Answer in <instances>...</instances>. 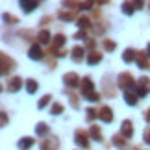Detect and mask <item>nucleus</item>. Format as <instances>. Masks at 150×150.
<instances>
[{"mask_svg": "<svg viewBox=\"0 0 150 150\" xmlns=\"http://www.w3.org/2000/svg\"><path fill=\"white\" fill-rule=\"evenodd\" d=\"M48 54H50V56H57V57H63V56L67 54V52H65V50H59V48H54V47H50Z\"/></svg>", "mask_w": 150, "mask_h": 150, "instance_id": "f704fd0d", "label": "nucleus"}, {"mask_svg": "<svg viewBox=\"0 0 150 150\" xmlns=\"http://www.w3.org/2000/svg\"><path fill=\"white\" fill-rule=\"evenodd\" d=\"M74 143H76L80 148L87 150L89 145H91V141H89V134H87V132H83V128H78L76 132H74Z\"/></svg>", "mask_w": 150, "mask_h": 150, "instance_id": "7ed1b4c3", "label": "nucleus"}, {"mask_svg": "<svg viewBox=\"0 0 150 150\" xmlns=\"http://www.w3.org/2000/svg\"><path fill=\"white\" fill-rule=\"evenodd\" d=\"M135 59H137V50L126 48V50L122 52V61H124V63H132V61H135Z\"/></svg>", "mask_w": 150, "mask_h": 150, "instance_id": "f3484780", "label": "nucleus"}, {"mask_svg": "<svg viewBox=\"0 0 150 150\" xmlns=\"http://www.w3.org/2000/svg\"><path fill=\"white\" fill-rule=\"evenodd\" d=\"M0 61H2V69H0V72H2V76H8V74L11 72V71H15L17 69V63H15V59L13 57H9L8 54H0Z\"/></svg>", "mask_w": 150, "mask_h": 150, "instance_id": "f03ea898", "label": "nucleus"}, {"mask_svg": "<svg viewBox=\"0 0 150 150\" xmlns=\"http://www.w3.org/2000/svg\"><path fill=\"white\" fill-rule=\"evenodd\" d=\"M124 102L128 104V106H137V102H139V96H137L135 93L124 91Z\"/></svg>", "mask_w": 150, "mask_h": 150, "instance_id": "5701e85b", "label": "nucleus"}, {"mask_svg": "<svg viewBox=\"0 0 150 150\" xmlns=\"http://www.w3.org/2000/svg\"><path fill=\"white\" fill-rule=\"evenodd\" d=\"M85 119H87V122H93L95 119H98V109L87 108V109H85Z\"/></svg>", "mask_w": 150, "mask_h": 150, "instance_id": "bb28decb", "label": "nucleus"}, {"mask_svg": "<svg viewBox=\"0 0 150 150\" xmlns=\"http://www.w3.org/2000/svg\"><path fill=\"white\" fill-rule=\"evenodd\" d=\"M80 93H82L83 98H87L91 93H95V82L91 76H83L82 78V83H80Z\"/></svg>", "mask_w": 150, "mask_h": 150, "instance_id": "20e7f679", "label": "nucleus"}, {"mask_svg": "<svg viewBox=\"0 0 150 150\" xmlns=\"http://www.w3.org/2000/svg\"><path fill=\"white\" fill-rule=\"evenodd\" d=\"M24 87H26V93H28V95H35L37 89H39V83H37L33 78H28L26 83H24Z\"/></svg>", "mask_w": 150, "mask_h": 150, "instance_id": "a211bd4d", "label": "nucleus"}, {"mask_svg": "<svg viewBox=\"0 0 150 150\" xmlns=\"http://www.w3.org/2000/svg\"><path fill=\"white\" fill-rule=\"evenodd\" d=\"M93 2H80V9H91L93 8Z\"/></svg>", "mask_w": 150, "mask_h": 150, "instance_id": "ea45409f", "label": "nucleus"}, {"mask_svg": "<svg viewBox=\"0 0 150 150\" xmlns=\"http://www.w3.org/2000/svg\"><path fill=\"white\" fill-rule=\"evenodd\" d=\"M35 134H37L39 137H47V135L50 134V126H48L47 122H39V124L35 126Z\"/></svg>", "mask_w": 150, "mask_h": 150, "instance_id": "412c9836", "label": "nucleus"}, {"mask_svg": "<svg viewBox=\"0 0 150 150\" xmlns=\"http://www.w3.org/2000/svg\"><path fill=\"white\" fill-rule=\"evenodd\" d=\"M24 83H26V80H22L21 76H11L8 80V91L9 93H19Z\"/></svg>", "mask_w": 150, "mask_h": 150, "instance_id": "423d86ee", "label": "nucleus"}, {"mask_svg": "<svg viewBox=\"0 0 150 150\" xmlns=\"http://www.w3.org/2000/svg\"><path fill=\"white\" fill-rule=\"evenodd\" d=\"M28 57L33 59V61H41L43 57H45V52L41 48V45H39V43H33L32 47H30V50H28Z\"/></svg>", "mask_w": 150, "mask_h": 150, "instance_id": "1a4fd4ad", "label": "nucleus"}, {"mask_svg": "<svg viewBox=\"0 0 150 150\" xmlns=\"http://www.w3.org/2000/svg\"><path fill=\"white\" fill-rule=\"evenodd\" d=\"M2 21L6 22V24H17V22H19V19H17L15 15H9V13H4L2 15Z\"/></svg>", "mask_w": 150, "mask_h": 150, "instance_id": "2f4dec72", "label": "nucleus"}, {"mask_svg": "<svg viewBox=\"0 0 150 150\" xmlns=\"http://www.w3.org/2000/svg\"><path fill=\"white\" fill-rule=\"evenodd\" d=\"M143 141L150 146V126H148V128H145V132H143Z\"/></svg>", "mask_w": 150, "mask_h": 150, "instance_id": "4c0bfd02", "label": "nucleus"}, {"mask_svg": "<svg viewBox=\"0 0 150 150\" xmlns=\"http://www.w3.org/2000/svg\"><path fill=\"white\" fill-rule=\"evenodd\" d=\"M65 43H67V37L63 35V33H57V35H54V39H52L50 47H54V48H61Z\"/></svg>", "mask_w": 150, "mask_h": 150, "instance_id": "4be33fe9", "label": "nucleus"}, {"mask_svg": "<svg viewBox=\"0 0 150 150\" xmlns=\"http://www.w3.org/2000/svg\"><path fill=\"white\" fill-rule=\"evenodd\" d=\"M134 11H135V4L134 2H124L122 4V13L124 15L130 17V15H134Z\"/></svg>", "mask_w": 150, "mask_h": 150, "instance_id": "cd10ccee", "label": "nucleus"}, {"mask_svg": "<svg viewBox=\"0 0 150 150\" xmlns=\"http://www.w3.org/2000/svg\"><path fill=\"white\" fill-rule=\"evenodd\" d=\"M120 134H122L126 139H132V135H134V122L132 120H122V124H120Z\"/></svg>", "mask_w": 150, "mask_h": 150, "instance_id": "9b49d317", "label": "nucleus"}, {"mask_svg": "<svg viewBox=\"0 0 150 150\" xmlns=\"http://www.w3.org/2000/svg\"><path fill=\"white\" fill-rule=\"evenodd\" d=\"M135 4V9H143L145 8V2H134Z\"/></svg>", "mask_w": 150, "mask_h": 150, "instance_id": "37998d69", "label": "nucleus"}, {"mask_svg": "<svg viewBox=\"0 0 150 150\" xmlns=\"http://www.w3.org/2000/svg\"><path fill=\"white\" fill-rule=\"evenodd\" d=\"M100 98H102V95L100 93H96V91H95V93H91L89 96H87V98H85V100H89V102H100Z\"/></svg>", "mask_w": 150, "mask_h": 150, "instance_id": "c9c22d12", "label": "nucleus"}, {"mask_svg": "<svg viewBox=\"0 0 150 150\" xmlns=\"http://www.w3.org/2000/svg\"><path fill=\"white\" fill-rule=\"evenodd\" d=\"M76 24H78L80 30H87V28L93 26V21H91L87 15H80V17H78V21H76Z\"/></svg>", "mask_w": 150, "mask_h": 150, "instance_id": "dca6fc26", "label": "nucleus"}, {"mask_svg": "<svg viewBox=\"0 0 150 150\" xmlns=\"http://www.w3.org/2000/svg\"><path fill=\"white\" fill-rule=\"evenodd\" d=\"M145 52H146V56H148V57H150V43H148V45H146V50H145Z\"/></svg>", "mask_w": 150, "mask_h": 150, "instance_id": "49530a36", "label": "nucleus"}, {"mask_svg": "<svg viewBox=\"0 0 150 150\" xmlns=\"http://www.w3.org/2000/svg\"><path fill=\"white\" fill-rule=\"evenodd\" d=\"M117 87H120L122 91H130V89H135V78L132 76L128 71L120 72L117 76Z\"/></svg>", "mask_w": 150, "mask_h": 150, "instance_id": "f257e3e1", "label": "nucleus"}, {"mask_svg": "<svg viewBox=\"0 0 150 150\" xmlns=\"http://www.w3.org/2000/svg\"><path fill=\"white\" fill-rule=\"evenodd\" d=\"M63 109H65V108H63V104L54 102V104L50 106V115H61V113H63Z\"/></svg>", "mask_w": 150, "mask_h": 150, "instance_id": "c756f323", "label": "nucleus"}, {"mask_svg": "<svg viewBox=\"0 0 150 150\" xmlns=\"http://www.w3.org/2000/svg\"><path fill=\"white\" fill-rule=\"evenodd\" d=\"M35 8H39L37 0H21V9L24 11V13H32Z\"/></svg>", "mask_w": 150, "mask_h": 150, "instance_id": "4468645a", "label": "nucleus"}, {"mask_svg": "<svg viewBox=\"0 0 150 150\" xmlns=\"http://www.w3.org/2000/svg\"><path fill=\"white\" fill-rule=\"evenodd\" d=\"M85 47H80V45H76V47H72L71 48V59L74 63H82L85 57H87V54H85Z\"/></svg>", "mask_w": 150, "mask_h": 150, "instance_id": "39448f33", "label": "nucleus"}, {"mask_svg": "<svg viewBox=\"0 0 150 150\" xmlns=\"http://www.w3.org/2000/svg\"><path fill=\"white\" fill-rule=\"evenodd\" d=\"M145 120H146V122H150V108L146 109V113H145Z\"/></svg>", "mask_w": 150, "mask_h": 150, "instance_id": "c03bdc74", "label": "nucleus"}, {"mask_svg": "<svg viewBox=\"0 0 150 150\" xmlns=\"http://www.w3.org/2000/svg\"><path fill=\"white\" fill-rule=\"evenodd\" d=\"M102 87H104V93H106V96H109V98H113V96H115V87H111V85L108 83V76L104 78Z\"/></svg>", "mask_w": 150, "mask_h": 150, "instance_id": "a878e982", "label": "nucleus"}, {"mask_svg": "<svg viewBox=\"0 0 150 150\" xmlns=\"http://www.w3.org/2000/svg\"><path fill=\"white\" fill-rule=\"evenodd\" d=\"M98 119L102 120V122H106V124L113 122V119H115L113 109L109 108V106H100V109H98Z\"/></svg>", "mask_w": 150, "mask_h": 150, "instance_id": "6e6552de", "label": "nucleus"}, {"mask_svg": "<svg viewBox=\"0 0 150 150\" xmlns=\"http://www.w3.org/2000/svg\"><path fill=\"white\" fill-rule=\"evenodd\" d=\"M85 48H89V52L95 48V39H87V41H85Z\"/></svg>", "mask_w": 150, "mask_h": 150, "instance_id": "a19ab883", "label": "nucleus"}, {"mask_svg": "<svg viewBox=\"0 0 150 150\" xmlns=\"http://www.w3.org/2000/svg\"><path fill=\"white\" fill-rule=\"evenodd\" d=\"M2 126H8V115H6V111H2Z\"/></svg>", "mask_w": 150, "mask_h": 150, "instance_id": "79ce46f5", "label": "nucleus"}, {"mask_svg": "<svg viewBox=\"0 0 150 150\" xmlns=\"http://www.w3.org/2000/svg\"><path fill=\"white\" fill-rule=\"evenodd\" d=\"M50 100H52V95H45L43 98L37 102V108H39V109H45V108L48 106V102H50Z\"/></svg>", "mask_w": 150, "mask_h": 150, "instance_id": "473e14b6", "label": "nucleus"}, {"mask_svg": "<svg viewBox=\"0 0 150 150\" xmlns=\"http://www.w3.org/2000/svg\"><path fill=\"white\" fill-rule=\"evenodd\" d=\"M111 141H113V145H115V146L124 148V146H126V141H128V139H126L122 134H115V135L111 137Z\"/></svg>", "mask_w": 150, "mask_h": 150, "instance_id": "b1692460", "label": "nucleus"}, {"mask_svg": "<svg viewBox=\"0 0 150 150\" xmlns=\"http://www.w3.org/2000/svg\"><path fill=\"white\" fill-rule=\"evenodd\" d=\"M89 137L93 141H102V130L98 128V126H91V130H89Z\"/></svg>", "mask_w": 150, "mask_h": 150, "instance_id": "393cba45", "label": "nucleus"}, {"mask_svg": "<svg viewBox=\"0 0 150 150\" xmlns=\"http://www.w3.org/2000/svg\"><path fill=\"white\" fill-rule=\"evenodd\" d=\"M33 137H22V139L17 143V146H19V150H30L33 146Z\"/></svg>", "mask_w": 150, "mask_h": 150, "instance_id": "6ab92c4d", "label": "nucleus"}, {"mask_svg": "<svg viewBox=\"0 0 150 150\" xmlns=\"http://www.w3.org/2000/svg\"><path fill=\"white\" fill-rule=\"evenodd\" d=\"M102 47H104V50H106V52H113L115 48H117V43L111 41V39H104V41H102Z\"/></svg>", "mask_w": 150, "mask_h": 150, "instance_id": "c85d7f7f", "label": "nucleus"}, {"mask_svg": "<svg viewBox=\"0 0 150 150\" xmlns=\"http://www.w3.org/2000/svg\"><path fill=\"white\" fill-rule=\"evenodd\" d=\"M57 19L63 21V22H71V21H74V19L78 21V17L74 15L72 11H69V9H59V11H57Z\"/></svg>", "mask_w": 150, "mask_h": 150, "instance_id": "2eb2a0df", "label": "nucleus"}, {"mask_svg": "<svg viewBox=\"0 0 150 150\" xmlns=\"http://www.w3.org/2000/svg\"><path fill=\"white\" fill-rule=\"evenodd\" d=\"M69 102H71V106H72L74 109H78V108H80L78 95H76V93H72V91H69Z\"/></svg>", "mask_w": 150, "mask_h": 150, "instance_id": "7c9ffc66", "label": "nucleus"}, {"mask_svg": "<svg viewBox=\"0 0 150 150\" xmlns=\"http://www.w3.org/2000/svg\"><path fill=\"white\" fill-rule=\"evenodd\" d=\"M85 61H87V65H96V63L102 61V52L98 50H91L87 52V57H85Z\"/></svg>", "mask_w": 150, "mask_h": 150, "instance_id": "ddd939ff", "label": "nucleus"}, {"mask_svg": "<svg viewBox=\"0 0 150 150\" xmlns=\"http://www.w3.org/2000/svg\"><path fill=\"white\" fill-rule=\"evenodd\" d=\"M63 83H65L67 87L74 89V87H78V85L82 83V78H80L76 72H67V74H63Z\"/></svg>", "mask_w": 150, "mask_h": 150, "instance_id": "0eeeda50", "label": "nucleus"}, {"mask_svg": "<svg viewBox=\"0 0 150 150\" xmlns=\"http://www.w3.org/2000/svg\"><path fill=\"white\" fill-rule=\"evenodd\" d=\"M50 37H52V35H50L48 30H41V32L37 33V43H39V45H48V43H52Z\"/></svg>", "mask_w": 150, "mask_h": 150, "instance_id": "aec40b11", "label": "nucleus"}, {"mask_svg": "<svg viewBox=\"0 0 150 150\" xmlns=\"http://www.w3.org/2000/svg\"><path fill=\"white\" fill-rule=\"evenodd\" d=\"M137 82H139V85H143V87H148V85H150V78L148 76H141Z\"/></svg>", "mask_w": 150, "mask_h": 150, "instance_id": "58836bf2", "label": "nucleus"}, {"mask_svg": "<svg viewBox=\"0 0 150 150\" xmlns=\"http://www.w3.org/2000/svg\"><path fill=\"white\" fill-rule=\"evenodd\" d=\"M48 21H50V17H43V19H41V24H48Z\"/></svg>", "mask_w": 150, "mask_h": 150, "instance_id": "a18cd8bd", "label": "nucleus"}, {"mask_svg": "<svg viewBox=\"0 0 150 150\" xmlns=\"http://www.w3.org/2000/svg\"><path fill=\"white\" fill-rule=\"evenodd\" d=\"M57 148H59L57 137H48V139L39 141V150H57Z\"/></svg>", "mask_w": 150, "mask_h": 150, "instance_id": "9d476101", "label": "nucleus"}, {"mask_svg": "<svg viewBox=\"0 0 150 150\" xmlns=\"http://www.w3.org/2000/svg\"><path fill=\"white\" fill-rule=\"evenodd\" d=\"M135 95L139 96V98H145L148 95V87H143V85H135Z\"/></svg>", "mask_w": 150, "mask_h": 150, "instance_id": "72a5a7b5", "label": "nucleus"}, {"mask_svg": "<svg viewBox=\"0 0 150 150\" xmlns=\"http://www.w3.org/2000/svg\"><path fill=\"white\" fill-rule=\"evenodd\" d=\"M148 59H150V57L146 56V52H137V59H135V63H137V67H139L141 71H145V69H150Z\"/></svg>", "mask_w": 150, "mask_h": 150, "instance_id": "f8f14e48", "label": "nucleus"}, {"mask_svg": "<svg viewBox=\"0 0 150 150\" xmlns=\"http://www.w3.org/2000/svg\"><path fill=\"white\" fill-rule=\"evenodd\" d=\"M74 39H78V41H82V39L87 41V32H85V30H78L76 33H74Z\"/></svg>", "mask_w": 150, "mask_h": 150, "instance_id": "e433bc0d", "label": "nucleus"}]
</instances>
